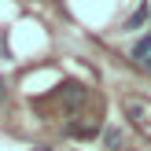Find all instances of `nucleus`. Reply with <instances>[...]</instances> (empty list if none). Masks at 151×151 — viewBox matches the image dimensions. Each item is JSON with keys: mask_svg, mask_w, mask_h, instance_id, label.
I'll return each mask as SVG.
<instances>
[{"mask_svg": "<svg viewBox=\"0 0 151 151\" xmlns=\"http://www.w3.org/2000/svg\"><path fill=\"white\" fill-rule=\"evenodd\" d=\"M147 15H151V4H147V0H140V4H137V11H133L129 19L122 22V29H125V33H137V29L147 22Z\"/></svg>", "mask_w": 151, "mask_h": 151, "instance_id": "f257e3e1", "label": "nucleus"}, {"mask_svg": "<svg viewBox=\"0 0 151 151\" xmlns=\"http://www.w3.org/2000/svg\"><path fill=\"white\" fill-rule=\"evenodd\" d=\"M133 59H137V63H147L151 59V33H140L137 41H133Z\"/></svg>", "mask_w": 151, "mask_h": 151, "instance_id": "f03ea898", "label": "nucleus"}, {"mask_svg": "<svg viewBox=\"0 0 151 151\" xmlns=\"http://www.w3.org/2000/svg\"><path fill=\"white\" fill-rule=\"evenodd\" d=\"M103 144H111V151H118V147H122V133H118V129H107V133H103Z\"/></svg>", "mask_w": 151, "mask_h": 151, "instance_id": "7ed1b4c3", "label": "nucleus"}, {"mask_svg": "<svg viewBox=\"0 0 151 151\" xmlns=\"http://www.w3.org/2000/svg\"><path fill=\"white\" fill-rule=\"evenodd\" d=\"M0 103H4V78H0Z\"/></svg>", "mask_w": 151, "mask_h": 151, "instance_id": "20e7f679", "label": "nucleus"}, {"mask_svg": "<svg viewBox=\"0 0 151 151\" xmlns=\"http://www.w3.org/2000/svg\"><path fill=\"white\" fill-rule=\"evenodd\" d=\"M144 66H147V70H151V59H147V63H144Z\"/></svg>", "mask_w": 151, "mask_h": 151, "instance_id": "39448f33", "label": "nucleus"}]
</instances>
